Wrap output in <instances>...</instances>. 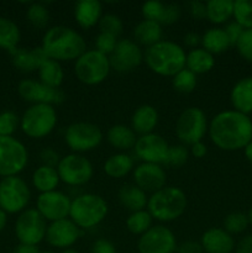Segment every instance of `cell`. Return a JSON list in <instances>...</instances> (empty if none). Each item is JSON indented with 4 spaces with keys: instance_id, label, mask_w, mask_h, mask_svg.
I'll return each mask as SVG.
<instances>
[{
    "instance_id": "1",
    "label": "cell",
    "mask_w": 252,
    "mask_h": 253,
    "mask_svg": "<svg viewBox=\"0 0 252 253\" xmlns=\"http://www.w3.org/2000/svg\"><path fill=\"white\" fill-rule=\"evenodd\" d=\"M208 135L220 150H244L252 141V120L234 109L220 111L209 121Z\"/></svg>"
},
{
    "instance_id": "2",
    "label": "cell",
    "mask_w": 252,
    "mask_h": 253,
    "mask_svg": "<svg viewBox=\"0 0 252 253\" xmlns=\"http://www.w3.org/2000/svg\"><path fill=\"white\" fill-rule=\"evenodd\" d=\"M40 47L47 58L61 63L77 61L86 51V42L77 30L56 25L46 30Z\"/></svg>"
},
{
    "instance_id": "3",
    "label": "cell",
    "mask_w": 252,
    "mask_h": 253,
    "mask_svg": "<svg viewBox=\"0 0 252 253\" xmlns=\"http://www.w3.org/2000/svg\"><path fill=\"white\" fill-rule=\"evenodd\" d=\"M187 52L177 42L162 40L143 51V62L155 74L174 77L185 68Z\"/></svg>"
},
{
    "instance_id": "4",
    "label": "cell",
    "mask_w": 252,
    "mask_h": 253,
    "mask_svg": "<svg viewBox=\"0 0 252 253\" xmlns=\"http://www.w3.org/2000/svg\"><path fill=\"white\" fill-rule=\"evenodd\" d=\"M188 207L185 193L178 187L166 185L148 197L147 208L153 220L158 222H172L179 219Z\"/></svg>"
},
{
    "instance_id": "5",
    "label": "cell",
    "mask_w": 252,
    "mask_h": 253,
    "mask_svg": "<svg viewBox=\"0 0 252 253\" xmlns=\"http://www.w3.org/2000/svg\"><path fill=\"white\" fill-rule=\"evenodd\" d=\"M109 214V205L101 195L82 193L72 199L69 219L82 230H91L101 224Z\"/></svg>"
},
{
    "instance_id": "6",
    "label": "cell",
    "mask_w": 252,
    "mask_h": 253,
    "mask_svg": "<svg viewBox=\"0 0 252 253\" xmlns=\"http://www.w3.org/2000/svg\"><path fill=\"white\" fill-rule=\"evenodd\" d=\"M57 124L56 108L46 104H32L20 118V128L27 137L34 140H42L51 135Z\"/></svg>"
},
{
    "instance_id": "7",
    "label": "cell",
    "mask_w": 252,
    "mask_h": 253,
    "mask_svg": "<svg viewBox=\"0 0 252 253\" xmlns=\"http://www.w3.org/2000/svg\"><path fill=\"white\" fill-rule=\"evenodd\" d=\"M111 69L110 59L95 48L86 49L74 61V74L85 85H98L106 81Z\"/></svg>"
},
{
    "instance_id": "8",
    "label": "cell",
    "mask_w": 252,
    "mask_h": 253,
    "mask_svg": "<svg viewBox=\"0 0 252 253\" xmlns=\"http://www.w3.org/2000/svg\"><path fill=\"white\" fill-rule=\"evenodd\" d=\"M209 128L207 114L198 106L184 109L175 120L174 132L178 140L184 146H192L200 142Z\"/></svg>"
},
{
    "instance_id": "9",
    "label": "cell",
    "mask_w": 252,
    "mask_h": 253,
    "mask_svg": "<svg viewBox=\"0 0 252 253\" xmlns=\"http://www.w3.org/2000/svg\"><path fill=\"white\" fill-rule=\"evenodd\" d=\"M103 131L98 125L88 121H77L64 130V142L73 153L90 152L103 142Z\"/></svg>"
},
{
    "instance_id": "10",
    "label": "cell",
    "mask_w": 252,
    "mask_h": 253,
    "mask_svg": "<svg viewBox=\"0 0 252 253\" xmlns=\"http://www.w3.org/2000/svg\"><path fill=\"white\" fill-rule=\"evenodd\" d=\"M31 190L19 175L1 178L0 180V209L6 214H20L27 209Z\"/></svg>"
},
{
    "instance_id": "11",
    "label": "cell",
    "mask_w": 252,
    "mask_h": 253,
    "mask_svg": "<svg viewBox=\"0 0 252 253\" xmlns=\"http://www.w3.org/2000/svg\"><path fill=\"white\" fill-rule=\"evenodd\" d=\"M56 169L61 182L73 188L85 185L90 182L94 174L90 161L84 155L73 152L61 157Z\"/></svg>"
},
{
    "instance_id": "12",
    "label": "cell",
    "mask_w": 252,
    "mask_h": 253,
    "mask_svg": "<svg viewBox=\"0 0 252 253\" xmlns=\"http://www.w3.org/2000/svg\"><path fill=\"white\" fill-rule=\"evenodd\" d=\"M29 163L26 146L14 136H0V177L19 175Z\"/></svg>"
},
{
    "instance_id": "13",
    "label": "cell",
    "mask_w": 252,
    "mask_h": 253,
    "mask_svg": "<svg viewBox=\"0 0 252 253\" xmlns=\"http://www.w3.org/2000/svg\"><path fill=\"white\" fill-rule=\"evenodd\" d=\"M47 221L36 208H27L20 212L15 222V235L20 244L39 246L46 239Z\"/></svg>"
},
{
    "instance_id": "14",
    "label": "cell",
    "mask_w": 252,
    "mask_h": 253,
    "mask_svg": "<svg viewBox=\"0 0 252 253\" xmlns=\"http://www.w3.org/2000/svg\"><path fill=\"white\" fill-rule=\"evenodd\" d=\"M177 247V239L172 230L161 224L153 225L137 241L138 253H175Z\"/></svg>"
},
{
    "instance_id": "15",
    "label": "cell",
    "mask_w": 252,
    "mask_h": 253,
    "mask_svg": "<svg viewBox=\"0 0 252 253\" xmlns=\"http://www.w3.org/2000/svg\"><path fill=\"white\" fill-rule=\"evenodd\" d=\"M72 199L61 190L39 194L36 199V210L47 222L58 221L69 217Z\"/></svg>"
},
{
    "instance_id": "16",
    "label": "cell",
    "mask_w": 252,
    "mask_h": 253,
    "mask_svg": "<svg viewBox=\"0 0 252 253\" xmlns=\"http://www.w3.org/2000/svg\"><path fill=\"white\" fill-rule=\"evenodd\" d=\"M17 93L27 103L56 106L64 101L66 95L59 88H51L40 81L24 79L17 85Z\"/></svg>"
},
{
    "instance_id": "17",
    "label": "cell",
    "mask_w": 252,
    "mask_h": 253,
    "mask_svg": "<svg viewBox=\"0 0 252 253\" xmlns=\"http://www.w3.org/2000/svg\"><path fill=\"white\" fill-rule=\"evenodd\" d=\"M169 145L158 133L152 132L148 135L138 136L133 146V153L141 163H153V165H166Z\"/></svg>"
},
{
    "instance_id": "18",
    "label": "cell",
    "mask_w": 252,
    "mask_h": 253,
    "mask_svg": "<svg viewBox=\"0 0 252 253\" xmlns=\"http://www.w3.org/2000/svg\"><path fill=\"white\" fill-rule=\"evenodd\" d=\"M111 69L118 73H128L135 71L143 62V51L140 44L131 39H121L115 49L109 56Z\"/></svg>"
},
{
    "instance_id": "19",
    "label": "cell",
    "mask_w": 252,
    "mask_h": 253,
    "mask_svg": "<svg viewBox=\"0 0 252 253\" xmlns=\"http://www.w3.org/2000/svg\"><path fill=\"white\" fill-rule=\"evenodd\" d=\"M82 231L69 217L58 221L49 222L47 225L46 242L53 249L67 250L72 249L81 239Z\"/></svg>"
},
{
    "instance_id": "20",
    "label": "cell",
    "mask_w": 252,
    "mask_h": 253,
    "mask_svg": "<svg viewBox=\"0 0 252 253\" xmlns=\"http://www.w3.org/2000/svg\"><path fill=\"white\" fill-rule=\"evenodd\" d=\"M133 184L137 185L145 193H156L166 187L167 174L161 165L153 163H140L132 170Z\"/></svg>"
},
{
    "instance_id": "21",
    "label": "cell",
    "mask_w": 252,
    "mask_h": 253,
    "mask_svg": "<svg viewBox=\"0 0 252 253\" xmlns=\"http://www.w3.org/2000/svg\"><path fill=\"white\" fill-rule=\"evenodd\" d=\"M200 245L205 253H234L235 239L222 227L208 229L200 239Z\"/></svg>"
},
{
    "instance_id": "22",
    "label": "cell",
    "mask_w": 252,
    "mask_h": 253,
    "mask_svg": "<svg viewBox=\"0 0 252 253\" xmlns=\"http://www.w3.org/2000/svg\"><path fill=\"white\" fill-rule=\"evenodd\" d=\"M158 121H160V115L157 109L150 104H143L133 111L130 127L137 136L148 135L155 132Z\"/></svg>"
},
{
    "instance_id": "23",
    "label": "cell",
    "mask_w": 252,
    "mask_h": 253,
    "mask_svg": "<svg viewBox=\"0 0 252 253\" xmlns=\"http://www.w3.org/2000/svg\"><path fill=\"white\" fill-rule=\"evenodd\" d=\"M103 15V4L99 0H79L74 6V19L84 30L99 25Z\"/></svg>"
},
{
    "instance_id": "24",
    "label": "cell",
    "mask_w": 252,
    "mask_h": 253,
    "mask_svg": "<svg viewBox=\"0 0 252 253\" xmlns=\"http://www.w3.org/2000/svg\"><path fill=\"white\" fill-rule=\"evenodd\" d=\"M10 54H11L12 64L24 73L39 71L42 62L47 58L41 47H35V48H20V47H17L14 51L10 52Z\"/></svg>"
},
{
    "instance_id": "25",
    "label": "cell",
    "mask_w": 252,
    "mask_h": 253,
    "mask_svg": "<svg viewBox=\"0 0 252 253\" xmlns=\"http://www.w3.org/2000/svg\"><path fill=\"white\" fill-rule=\"evenodd\" d=\"M232 109L250 115L252 113V77H245L237 81L230 91Z\"/></svg>"
},
{
    "instance_id": "26",
    "label": "cell",
    "mask_w": 252,
    "mask_h": 253,
    "mask_svg": "<svg viewBox=\"0 0 252 253\" xmlns=\"http://www.w3.org/2000/svg\"><path fill=\"white\" fill-rule=\"evenodd\" d=\"M135 168V160L127 152H116L105 160L103 169L108 177L121 179L130 174Z\"/></svg>"
},
{
    "instance_id": "27",
    "label": "cell",
    "mask_w": 252,
    "mask_h": 253,
    "mask_svg": "<svg viewBox=\"0 0 252 253\" xmlns=\"http://www.w3.org/2000/svg\"><path fill=\"white\" fill-rule=\"evenodd\" d=\"M138 136L133 132L132 128L124 124H116L111 126L106 133V140L109 145L118 150L119 152H127L133 150Z\"/></svg>"
},
{
    "instance_id": "28",
    "label": "cell",
    "mask_w": 252,
    "mask_h": 253,
    "mask_svg": "<svg viewBox=\"0 0 252 253\" xmlns=\"http://www.w3.org/2000/svg\"><path fill=\"white\" fill-rule=\"evenodd\" d=\"M162 37L163 29L160 22L143 19L133 27V41L146 48L162 41Z\"/></svg>"
},
{
    "instance_id": "29",
    "label": "cell",
    "mask_w": 252,
    "mask_h": 253,
    "mask_svg": "<svg viewBox=\"0 0 252 253\" xmlns=\"http://www.w3.org/2000/svg\"><path fill=\"white\" fill-rule=\"evenodd\" d=\"M118 198L120 204L131 212L143 210L147 208V193L143 192L142 189H140L133 183L132 184H124L119 189Z\"/></svg>"
},
{
    "instance_id": "30",
    "label": "cell",
    "mask_w": 252,
    "mask_h": 253,
    "mask_svg": "<svg viewBox=\"0 0 252 253\" xmlns=\"http://www.w3.org/2000/svg\"><path fill=\"white\" fill-rule=\"evenodd\" d=\"M31 182L32 187L40 194H43V193L57 190L59 183H61V179H59V175L57 173L56 168L41 165L32 173Z\"/></svg>"
},
{
    "instance_id": "31",
    "label": "cell",
    "mask_w": 252,
    "mask_h": 253,
    "mask_svg": "<svg viewBox=\"0 0 252 253\" xmlns=\"http://www.w3.org/2000/svg\"><path fill=\"white\" fill-rule=\"evenodd\" d=\"M215 66V57L203 47L189 49L185 58V68L195 76L209 73Z\"/></svg>"
},
{
    "instance_id": "32",
    "label": "cell",
    "mask_w": 252,
    "mask_h": 253,
    "mask_svg": "<svg viewBox=\"0 0 252 253\" xmlns=\"http://www.w3.org/2000/svg\"><path fill=\"white\" fill-rule=\"evenodd\" d=\"M202 46L205 51L211 54H220L226 52L231 47L224 27L214 26L208 29L202 36Z\"/></svg>"
},
{
    "instance_id": "33",
    "label": "cell",
    "mask_w": 252,
    "mask_h": 253,
    "mask_svg": "<svg viewBox=\"0 0 252 253\" xmlns=\"http://www.w3.org/2000/svg\"><path fill=\"white\" fill-rule=\"evenodd\" d=\"M207 4V19L215 26L226 25L234 15V0H209Z\"/></svg>"
},
{
    "instance_id": "34",
    "label": "cell",
    "mask_w": 252,
    "mask_h": 253,
    "mask_svg": "<svg viewBox=\"0 0 252 253\" xmlns=\"http://www.w3.org/2000/svg\"><path fill=\"white\" fill-rule=\"evenodd\" d=\"M39 78L41 83L51 88H59L63 83L64 71L59 62L46 58L39 68Z\"/></svg>"
},
{
    "instance_id": "35",
    "label": "cell",
    "mask_w": 252,
    "mask_h": 253,
    "mask_svg": "<svg viewBox=\"0 0 252 253\" xmlns=\"http://www.w3.org/2000/svg\"><path fill=\"white\" fill-rule=\"evenodd\" d=\"M21 32L12 20L0 16V48L11 52L19 46Z\"/></svg>"
},
{
    "instance_id": "36",
    "label": "cell",
    "mask_w": 252,
    "mask_h": 253,
    "mask_svg": "<svg viewBox=\"0 0 252 253\" xmlns=\"http://www.w3.org/2000/svg\"><path fill=\"white\" fill-rule=\"evenodd\" d=\"M125 225L128 232L141 236L153 226V219L147 209L138 210V211L130 212V215L126 217Z\"/></svg>"
},
{
    "instance_id": "37",
    "label": "cell",
    "mask_w": 252,
    "mask_h": 253,
    "mask_svg": "<svg viewBox=\"0 0 252 253\" xmlns=\"http://www.w3.org/2000/svg\"><path fill=\"white\" fill-rule=\"evenodd\" d=\"M26 17L36 29H44L49 22V10L42 2H31L26 10Z\"/></svg>"
},
{
    "instance_id": "38",
    "label": "cell",
    "mask_w": 252,
    "mask_h": 253,
    "mask_svg": "<svg viewBox=\"0 0 252 253\" xmlns=\"http://www.w3.org/2000/svg\"><path fill=\"white\" fill-rule=\"evenodd\" d=\"M232 19L245 30L252 29V0H235Z\"/></svg>"
},
{
    "instance_id": "39",
    "label": "cell",
    "mask_w": 252,
    "mask_h": 253,
    "mask_svg": "<svg viewBox=\"0 0 252 253\" xmlns=\"http://www.w3.org/2000/svg\"><path fill=\"white\" fill-rule=\"evenodd\" d=\"M198 84V78L194 73L188 71L187 68L178 72L174 77H172V85L174 90L182 94H189L195 89Z\"/></svg>"
},
{
    "instance_id": "40",
    "label": "cell",
    "mask_w": 252,
    "mask_h": 253,
    "mask_svg": "<svg viewBox=\"0 0 252 253\" xmlns=\"http://www.w3.org/2000/svg\"><path fill=\"white\" fill-rule=\"evenodd\" d=\"M249 217H247V214H244V212L235 211L231 212V214L227 215L224 220V227L222 229L225 231L229 232L230 235H240L242 232H245L249 227Z\"/></svg>"
},
{
    "instance_id": "41",
    "label": "cell",
    "mask_w": 252,
    "mask_h": 253,
    "mask_svg": "<svg viewBox=\"0 0 252 253\" xmlns=\"http://www.w3.org/2000/svg\"><path fill=\"white\" fill-rule=\"evenodd\" d=\"M189 156L190 153L188 146L182 145V143L169 146L167 160H166V166H169V167L173 168H180L188 162Z\"/></svg>"
},
{
    "instance_id": "42",
    "label": "cell",
    "mask_w": 252,
    "mask_h": 253,
    "mask_svg": "<svg viewBox=\"0 0 252 253\" xmlns=\"http://www.w3.org/2000/svg\"><path fill=\"white\" fill-rule=\"evenodd\" d=\"M20 127V118L14 111H2L0 113V136L10 137Z\"/></svg>"
},
{
    "instance_id": "43",
    "label": "cell",
    "mask_w": 252,
    "mask_h": 253,
    "mask_svg": "<svg viewBox=\"0 0 252 253\" xmlns=\"http://www.w3.org/2000/svg\"><path fill=\"white\" fill-rule=\"evenodd\" d=\"M99 29H100V32H105V34H110L118 37L124 30L123 20L115 14H105L101 16L100 21H99Z\"/></svg>"
},
{
    "instance_id": "44",
    "label": "cell",
    "mask_w": 252,
    "mask_h": 253,
    "mask_svg": "<svg viewBox=\"0 0 252 253\" xmlns=\"http://www.w3.org/2000/svg\"><path fill=\"white\" fill-rule=\"evenodd\" d=\"M165 5L166 4L158 1V0H150V1L143 2L141 6V14H142L143 19L161 24V19H162L163 11H165Z\"/></svg>"
},
{
    "instance_id": "45",
    "label": "cell",
    "mask_w": 252,
    "mask_h": 253,
    "mask_svg": "<svg viewBox=\"0 0 252 253\" xmlns=\"http://www.w3.org/2000/svg\"><path fill=\"white\" fill-rule=\"evenodd\" d=\"M118 37L114 35L105 34V32H99L98 36L95 37V49L100 53L105 54V56H110L115 49L116 44H118Z\"/></svg>"
},
{
    "instance_id": "46",
    "label": "cell",
    "mask_w": 252,
    "mask_h": 253,
    "mask_svg": "<svg viewBox=\"0 0 252 253\" xmlns=\"http://www.w3.org/2000/svg\"><path fill=\"white\" fill-rule=\"evenodd\" d=\"M235 47L245 61L252 62V29L244 30Z\"/></svg>"
},
{
    "instance_id": "47",
    "label": "cell",
    "mask_w": 252,
    "mask_h": 253,
    "mask_svg": "<svg viewBox=\"0 0 252 253\" xmlns=\"http://www.w3.org/2000/svg\"><path fill=\"white\" fill-rule=\"evenodd\" d=\"M182 15V9L178 4H166L165 11H163L162 19H161V25H173L178 22Z\"/></svg>"
},
{
    "instance_id": "48",
    "label": "cell",
    "mask_w": 252,
    "mask_h": 253,
    "mask_svg": "<svg viewBox=\"0 0 252 253\" xmlns=\"http://www.w3.org/2000/svg\"><path fill=\"white\" fill-rule=\"evenodd\" d=\"M40 160H41V163L43 166L56 168L57 165L59 163V160H61V156H59V153L54 148L44 147L40 152Z\"/></svg>"
},
{
    "instance_id": "49",
    "label": "cell",
    "mask_w": 252,
    "mask_h": 253,
    "mask_svg": "<svg viewBox=\"0 0 252 253\" xmlns=\"http://www.w3.org/2000/svg\"><path fill=\"white\" fill-rule=\"evenodd\" d=\"M188 11L195 20L207 19V4L199 0H193L188 4Z\"/></svg>"
},
{
    "instance_id": "50",
    "label": "cell",
    "mask_w": 252,
    "mask_h": 253,
    "mask_svg": "<svg viewBox=\"0 0 252 253\" xmlns=\"http://www.w3.org/2000/svg\"><path fill=\"white\" fill-rule=\"evenodd\" d=\"M224 30H225V32H226L227 39H229L231 46H235V44L237 43V41H239L240 37H241L242 32H244L245 29L242 26H240L237 22L230 21L225 25Z\"/></svg>"
},
{
    "instance_id": "51",
    "label": "cell",
    "mask_w": 252,
    "mask_h": 253,
    "mask_svg": "<svg viewBox=\"0 0 252 253\" xmlns=\"http://www.w3.org/2000/svg\"><path fill=\"white\" fill-rule=\"evenodd\" d=\"M90 253H118L115 245L106 239H98L91 245Z\"/></svg>"
},
{
    "instance_id": "52",
    "label": "cell",
    "mask_w": 252,
    "mask_h": 253,
    "mask_svg": "<svg viewBox=\"0 0 252 253\" xmlns=\"http://www.w3.org/2000/svg\"><path fill=\"white\" fill-rule=\"evenodd\" d=\"M175 252L177 253H204L200 242L192 241V240L183 241L182 244L178 245L177 251Z\"/></svg>"
},
{
    "instance_id": "53",
    "label": "cell",
    "mask_w": 252,
    "mask_h": 253,
    "mask_svg": "<svg viewBox=\"0 0 252 253\" xmlns=\"http://www.w3.org/2000/svg\"><path fill=\"white\" fill-rule=\"evenodd\" d=\"M234 253H252V234L245 235L237 242Z\"/></svg>"
},
{
    "instance_id": "54",
    "label": "cell",
    "mask_w": 252,
    "mask_h": 253,
    "mask_svg": "<svg viewBox=\"0 0 252 253\" xmlns=\"http://www.w3.org/2000/svg\"><path fill=\"white\" fill-rule=\"evenodd\" d=\"M183 42L187 47H189L190 49L198 48L199 44L202 43V36L197 34V32H187L183 37Z\"/></svg>"
},
{
    "instance_id": "55",
    "label": "cell",
    "mask_w": 252,
    "mask_h": 253,
    "mask_svg": "<svg viewBox=\"0 0 252 253\" xmlns=\"http://www.w3.org/2000/svg\"><path fill=\"white\" fill-rule=\"evenodd\" d=\"M189 153L190 156H193L194 158H203L207 156L208 153V147L203 141L200 142L194 143V145L189 146Z\"/></svg>"
},
{
    "instance_id": "56",
    "label": "cell",
    "mask_w": 252,
    "mask_h": 253,
    "mask_svg": "<svg viewBox=\"0 0 252 253\" xmlns=\"http://www.w3.org/2000/svg\"><path fill=\"white\" fill-rule=\"evenodd\" d=\"M41 251L39 250L37 246H31V245H24V244H19L14 249L12 253H40Z\"/></svg>"
},
{
    "instance_id": "57",
    "label": "cell",
    "mask_w": 252,
    "mask_h": 253,
    "mask_svg": "<svg viewBox=\"0 0 252 253\" xmlns=\"http://www.w3.org/2000/svg\"><path fill=\"white\" fill-rule=\"evenodd\" d=\"M7 224V214L4 211V210L0 209V232L6 227Z\"/></svg>"
},
{
    "instance_id": "58",
    "label": "cell",
    "mask_w": 252,
    "mask_h": 253,
    "mask_svg": "<svg viewBox=\"0 0 252 253\" xmlns=\"http://www.w3.org/2000/svg\"><path fill=\"white\" fill-rule=\"evenodd\" d=\"M244 153H245V157L249 162L252 163V141L250 143H247L246 147L244 148Z\"/></svg>"
},
{
    "instance_id": "59",
    "label": "cell",
    "mask_w": 252,
    "mask_h": 253,
    "mask_svg": "<svg viewBox=\"0 0 252 253\" xmlns=\"http://www.w3.org/2000/svg\"><path fill=\"white\" fill-rule=\"evenodd\" d=\"M247 217H249V222H250V225H252V207L250 208L249 212H247Z\"/></svg>"
},
{
    "instance_id": "60",
    "label": "cell",
    "mask_w": 252,
    "mask_h": 253,
    "mask_svg": "<svg viewBox=\"0 0 252 253\" xmlns=\"http://www.w3.org/2000/svg\"><path fill=\"white\" fill-rule=\"evenodd\" d=\"M61 253H79V252L74 249H67V250H63Z\"/></svg>"
},
{
    "instance_id": "61",
    "label": "cell",
    "mask_w": 252,
    "mask_h": 253,
    "mask_svg": "<svg viewBox=\"0 0 252 253\" xmlns=\"http://www.w3.org/2000/svg\"><path fill=\"white\" fill-rule=\"evenodd\" d=\"M40 253H54V252H52V251H42V252H40Z\"/></svg>"
}]
</instances>
